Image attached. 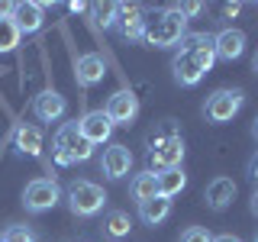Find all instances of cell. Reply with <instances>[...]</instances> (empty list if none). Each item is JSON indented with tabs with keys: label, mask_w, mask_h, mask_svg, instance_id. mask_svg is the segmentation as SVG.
Listing matches in <instances>:
<instances>
[{
	"label": "cell",
	"mask_w": 258,
	"mask_h": 242,
	"mask_svg": "<svg viewBox=\"0 0 258 242\" xmlns=\"http://www.w3.org/2000/svg\"><path fill=\"white\" fill-rule=\"evenodd\" d=\"M94 145L81 136L78 123H64L58 133H55V161L58 165H71V161H84L91 158Z\"/></svg>",
	"instance_id": "6da1fadb"
},
{
	"label": "cell",
	"mask_w": 258,
	"mask_h": 242,
	"mask_svg": "<svg viewBox=\"0 0 258 242\" xmlns=\"http://www.w3.org/2000/svg\"><path fill=\"white\" fill-rule=\"evenodd\" d=\"M184 29H187V20H184L174 7H168L152 26H145V39H149L152 45H174V42L184 39Z\"/></svg>",
	"instance_id": "7a4b0ae2"
},
{
	"label": "cell",
	"mask_w": 258,
	"mask_h": 242,
	"mask_svg": "<svg viewBox=\"0 0 258 242\" xmlns=\"http://www.w3.org/2000/svg\"><path fill=\"white\" fill-rule=\"evenodd\" d=\"M68 204L78 216H94L97 210L107 204V194H103L100 184L94 181H75L68 188Z\"/></svg>",
	"instance_id": "3957f363"
},
{
	"label": "cell",
	"mask_w": 258,
	"mask_h": 242,
	"mask_svg": "<svg viewBox=\"0 0 258 242\" xmlns=\"http://www.w3.org/2000/svg\"><path fill=\"white\" fill-rule=\"evenodd\" d=\"M181 158H184L181 136H165V139H158L155 149L149 152V171L158 174V171H165V168H177Z\"/></svg>",
	"instance_id": "277c9868"
},
{
	"label": "cell",
	"mask_w": 258,
	"mask_h": 242,
	"mask_svg": "<svg viewBox=\"0 0 258 242\" xmlns=\"http://www.w3.org/2000/svg\"><path fill=\"white\" fill-rule=\"evenodd\" d=\"M61 191L55 181H48V177H39V181H29L26 191H23V204H26V210H32V213H42V210H52L55 204H58Z\"/></svg>",
	"instance_id": "5b68a950"
},
{
	"label": "cell",
	"mask_w": 258,
	"mask_h": 242,
	"mask_svg": "<svg viewBox=\"0 0 258 242\" xmlns=\"http://www.w3.org/2000/svg\"><path fill=\"white\" fill-rule=\"evenodd\" d=\"M239 107H242V91L220 87V91H213L210 100H207V116L213 119V123H229V119L239 113Z\"/></svg>",
	"instance_id": "8992f818"
},
{
	"label": "cell",
	"mask_w": 258,
	"mask_h": 242,
	"mask_svg": "<svg viewBox=\"0 0 258 242\" xmlns=\"http://www.w3.org/2000/svg\"><path fill=\"white\" fill-rule=\"evenodd\" d=\"M81 136H84L91 145H100V142H107L110 139V133H113V123H110V116L103 110H91V113H84L81 116Z\"/></svg>",
	"instance_id": "52a82bcc"
},
{
	"label": "cell",
	"mask_w": 258,
	"mask_h": 242,
	"mask_svg": "<svg viewBox=\"0 0 258 242\" xmlns=\"http://www.w3.org/2000/svg\"><path fill=\"white\" fill-rule=\"evenodd\" d=\"M103 113L110 116L113 126H116V123H133L136 113H139V100H136L133 91H116L107 100V110H103Z\"/></svg>",
	"instance_id": "ba28073f"
},
{
	"label": "cell",
	"mask_w": 258,
	"mask_h": 242,
	"mask_svg": "<svg viewBox=\"0 0 258 242\" xmlns=\"http://www.w3.org/2000/svg\"><path fill=\"white\" fill-rule=\"evenodd\" d=\"M213 52H216V58H223V62L239 58V55L245 52V32H242V29L216 32V36H213Z\"/></svg>",
	"instance_id": "9c48e42d"
},
{
	"label": "cell",
	"mask_w": 258,
	"mask_h": 242,
	"mask_svg": "<svg viewBox=\"0 0 258 242\" xmlns=\"http://www.w3.org/2000/svg\"><path fill=\"white\" fill-rule=\"evenodd\" d=\"M64 110H68V103H64V97L58 91H42L36 100H32V113H36L42 123H55V119H61Z\"/></svg>",
	"instance_id": "30bf717a"
},
{
	"label": "cell",
	"mask_w": 258,
	"mask_h": 242,
	"mask_svg": "<svg viewBox=\"0 0 258 242\" xmlns=\"http://www.w3.org/2000/svg\"><path fill=\"white\" fill-rule=\"evenodd\" d=\"M116 23H119V29H123L126 39H145V16H142L139 4H119Z\"/></svg>",
	"instance_id": "8fae6325"
},
{
	"label": "cell",
	"mask_w": 258,
	"mask_h": 242,
	"mask_svg": "<svg viewBox=\"0 0 258 242\" xmlns=\"http://www.w3.org/2000/svg\"><path fill=\"white\" fill-rule=\"evenodd\" d=\"M10 20L16 23L20 32H36L42 26V4H32V0H23V4H13Z\"/></svg>",
	"instance_id": "7c38bea8"
},
{
	"label": "cell",
	"mask_w": 258,
	"mask_h": 242,
	"mask_svg": "<svg viewBox=\"0 0 258 242\" xmlns=\"http://www.w3.org/2000/svg\"><path fill=\"white\" fill-rule=\"evenodd\" d=\"M129 168H133V152L126 145L116 142L103 152V174L107 177H123V174H129Z\"/></svg>",
	"instance_id": "4fadbf2b"
},
{
	"label": "cell",
	"mask_w": 258,
	"mask_h": 242,
	"mask_svg": "<svg viewBox=\"0 0 258 242\" xmlns=\"http://www.w3.org/2000/svg\"><path fill=\"white\" fill-rule=\"evenodd\" d=\"M204 197L213 210H226L232 204V197H236V181H232V177H213V181L207 184Z\"/></svg>",
	"instance_id": "5bb4252c"
},
{
	"label": "cell",
	"mask_w": 258,
	"mask_h": 242,
	"mask_svg": "<svg viewBox=\"0 0 258 242\" xmlns=\"http://www.w3.org/2000/svg\"><path fill=\"white\" fill-rule=\"evenodd\" d=\"M13 139H16V149L26 152V155H39V152H42V129L32 126V123H20L16 133H13Z\"/></svg>",
	"instance_id": "9a60e30c"
},
{
	"label": "cell",
	"mask_w": 258,
	"mask_h": 242,
	"mask_svg": "<svg viewBox=\"0 0 258 242\" xmlns=\"http://www.w3.org/2000/svg\"><path fill=\"white\" fill-rule=\"evenodd\" d=\"M171 68H174V78L181 81V84H197L200 78H204V71H200V65L194 62V55L190 52H177L174 55V62H171Z\"/></svg>",
	"instance_id": "2e32d148"
},
{
	"label": "cell",
	"mask_w": 258,
	"mask_h": 242,
	"mask_svg": "<svg viewBox=\"0 0 258 242\" xmlns=\"http://www.w3.org/2000/svg\"><path fill=\"white\" fill-rule=\"evenodd\" d=\"M103 71H107V65H103L100 55H81L78 58V84H97V81L103 78Z\"/></svg>",
	"instance_id": "e0dca14e"
},
{
	"label": "cell",
	"mask_w": 258,
	"mask_h": 242,
	"mask_svg": "<svg viewBox=\"0 0 258 242\" xmlns=\"http://www.w3.org/2000/svg\"><path fill=\"white\" fill-rule=\"evenodd\" d=\"M168 213H171V197H161V194H155L152 200L139 204V216H142V223H149V226H158Z\"/></svg>",
	"instance_id": "ac0fdd59"
},
{
	"label": "cell",
	"mask_w": 258,
	"mask_h": 242,
	"mask_svg": "<svg viewBox=\"0 0 258 242\" xmlns=\"http://www.w3.org/2000/svg\"><path fill=\"white\" fill-rule=\"evenodd\" d=\"M155 181H158V194H161V197H174V194L184 191L187 174H184L181 168H165V171L155 174Z\"/></svg>",
	"instance_id": "d6986e66"
},
{
	"label": "cell",
	"mask_w": 258,
	"mask_h": 242,
	"mask_svg": "<svg viewBox=\"0 0 258 242\" xmlns=\"http://www.w3.org/2000/svg\"><path fill=\"white\" fill-rule=\"evenodd\" d=\"M129 191H133V200H139V204H145V200H152L158 194V181L152 171H142L133 177V184H129Z\"/></svg>",
	"instance_id": "ffe728a7"
},
{
	"label": "cell",
	"mask_w": 258,
	"mask_h": 242,
	"mask_svg": "<svg viewBox=\"0 0 258 242\" xmlns=\"http://www.w3.org/2000/svg\"><path fill=\"white\" fill-rule=\"evenodd\" d=\"M190 55H194V62L200 65V71H204V75H207V71L213 68V62H216V52H213V39L200 32V42L194 45V52H190Z\"/></svg>",
	"instance_id": "44dd1931"
},
{
	"label": "cell",
	"mask_w": 258,
	"mask_h": 242,
	"mask_svg": "<svg viewBox=\"0 0 258 242\" xmlns=\"http://www.w3.org/2000/svg\"><path fill=\"white\" fill-rule=\"evenodd\" d=\"M23 32L16 29V23L10 16H0V52H13L16 45H20Z\"/></svg>",
	"instance_id": "7402d4cb"
},
{
	"label": "cell",
	"mask_w": 258,
	"mask_h": 242,
	"mask_svg": "<svg viewBox=\"0 0 258 242\" xmlns=\"http://www.w3.org/2000/svg\"><path fill=\"white\" fill-rule=\"evenodd\" d=\"M103 226H107V236L123 239L129 232V226H133V220H129V213H123V210H110L107 220H103Z\"/></svg>",
	"instance_id": "603a6c76"
},
{
	"label": "cell",
	"mask_w": 258,
	"mask_h": 242,
	"mask_svg": "<svg viewBox=\"0 0 258 242\" xmlns=\"http://www.w3.org/2000/svg\"><path fill=\"white\" fill-rule=\"evenodd\" d=\"M116 10H119V4H94V16L103 29L116 23Z\"/></svg>",
	"instance_id": "cb8c5ba5"
},
{
	"label": "cell",
	"mask_w": 258,
	"mask_h": 242,
	"mask_svg": "<svg viewBox=\"0 0 258 242\" xmlns=\"http://www.w3.org/2000/svg\"><path fill=\"white\" fill-rule=\"evenodd\" d=\"M4 242H36V236H32L26 226H10L4 232Z\"/></svg>",
	"instance_id": "d4e9b609"
},
{
	"label": "cell",
	"mask_w": 258,
	"mask_h": 242,
	"mask_svg": "<svg viewBox=\"0 0 258 242\" xmlns=\"http://www.w3.org/2000/svg\"><path fill=\"white\" fill-rule=\"evenodd\" d=\"M181 242H213V236H210L204 226H190V229L181 232Z\"/></svg>",
	"instance_id": "484cf974"
},
{
	"label": "cell",
	"mask_w": 258,
	"mask_h": 242,
	"mask_svg": "<svg viewBox=\"0 0 258 242\" xmlns=\"http://www.w3.org/2000/svg\"><path fill=\"white\" fill-rule=\"evenodd\" d=\"M174 10H177V13H181V16H184V20H190V16H197L200 10H204V4H197V0H190V4H177V7H174Z\"/></svg>",
	"instance_id": "4316f807"
},
{
	"label": "cell",
	"mask_w": 258,
	"mask_h": 242,
	"mask_svg": "<svg viewBox=\"0 0 258 242\" xmlns=\"http://www.w3.org/2000/svg\"><path fill=\"white\" fill-rule=\"evenodd\" d=\"M239 10H242V7H239V4H226V7H223V13H226V16H236Z\"/></svg>",
	"instance_id": "83f0119b"
},
{
	"label": "cell",
	"mask_w": 258,
	"mask_h": 242,
	"mask_svg": "<svg viewBox=\"0 0 258 242\" xmlns=\"http://www.w3.org/2000/svg\"><path fill=\"white\" fill-rule=\"evenodd\" d=\"M13 13V4H0V16H10Z\"/></svg>",
	"instance_id": "f1b7e54d"
},
{
	"label": "cell",
	"mask_w": 258,
	"mask_h": 242,
	"mask_svg": "<svg viewBox=\"0 0 258 242\" xmlns=\"http://www.w3.org/2000/svg\"><path fill=\"white\" fill-rule=\"evenodd\" d=\"M213 242H242V239H236V236H216Z\"/></svg>",
	"instance_id": "f546056e"
},
{
	"label": "cell",
	"mask_w": 258,
	"mask_h": 242,
	"mask_svg": "<svg viewBox=\"0 0 258 242\" xmlns=\"http://www.w3.org/2000/svg\"><path fill=\"white\" fill-rule=\"evenodd\" d=\"M248 171H252V177H258V158L252 161V165H248Z\"/></svg>",
	"instance_id": "4dcf8cb0"
},
{
	"label": "cell",
	"mask_w": 258,
	"mask_h": 242,
	"mask_svg": "<svg viewBox=\"0 0 258 242\" xmlns=\"http://www.w3.org/2000/svg\"><path fill=\"white\" fill-rule=\"evenodd\" d=\"M252 213L258 216V191H255V197H252Z\"/></svg>",
	"instance_id": "1f68e13d"
},
{
	"label": "cell",
	"mask_w": 258,
	"mask_h": 242,
	"mask_svg": "<svg viewBox=\"0 0 258 242\" xmlns=\"http://www.w3.org/2000/svg\"><path fill=\"white\" fill-rule=\"evenodd\" d=\"M255 136H258V119H255Z\"/></svg>",
	"instance_id": "d6a6232c"
},
{
	"label": "cell",
	"mask_w": 258,
	"mask_h": 242,
	"mask_svg": "<svg viewBox=\"0 0 258 242\" xmlns=\"http://www.w3.org/2000/svg\"><path fill=\"white\" fill-rule=\"evenodd\" d=\"M255 71H258V55H255Z\"/></svg>",
	"instance_id": "836d02e7"
},
{
	"label": "cell",
	"mask_w": 258,
	"mask_h": 242,
	"mask_svg": "<svg viewBox=\"0 0 258 242\" xmlns=\"http://www.w3.org/2000/svg\"><path fill=\"white\" fill-rule=\"evenodd\" d=\"M255 242H258V236H255Z\"/></svg>",
	"instance_id": "e575fe53"
}]
</instances>
